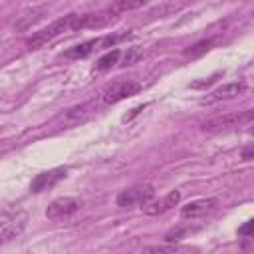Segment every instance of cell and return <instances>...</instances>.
I'll list each match as a JSON object with an SVG mask.
<instances>
[{"instance_id": "15", "label": "cell", "mask_w": 254, "mask_h": 254, "mask_svg": "<svg viewBox=\"0 0 254 254\" xmlns=\"http://www.w3.org/2000/svg\"><path fill=\"white\" fill-rule=\"evenodd\" d=\"M119 56H121L119 50H111V52L103 54V56L95 62V69H97V71H107V69H111V67L119 62Z\"/></svg>"}, {"instance_id": "13", "label": "cell", "mask_w": 254, "mask_h": 254, "mask_svg": "<svg viewBox=\"0 0 254 254\" xmlns=\"http://www.w3.org/2000/svg\"><path fill=\"white\" fill-rule=\"evenodd\" d=\"M97 46H101V38H93V40H87V42H81L69 50L64 52V58H69V60H81V58H87Z\"/></svg>"}, {"instance_id": "14", "label": "cell", "mask_w": 254, "mask_h": 254, "mask_svg": "<svg viewBox=\"0 0 254 254\" xmlns=\"http://www.w3.org/2000/svg\"><path fill=\"white\" fill-rule=\"evenodd\" d=\"M24 228H26V216H20L18 220L14 218L12 222H8V224L2 228V232H0V244H8L10 240L18 238Z\"/></svg>"}, {"instance_id": "22", "label": "cell", "mask_w": 254, "mask_h": 254, "mask_svg": "<svg viewBox=\"0 0 254 254\" xmlns=\"http://www.w3.org/2000/svg\"><path fill=\"white\" fill-rule=\"evenodd\" d=\"M137 56H139V52H137L135 48H131V50H129V54H127V56H125V60H123V65H131V64L135 62V58H137Z\"/></svg>"}, {"instance_id": "2", "label": "cell", "mask_w": 254, "mask_h": 254, "mask_svg": "<svg viewBox=\"0 0 254 254\" xmlns=\"http://www.w3.org/2000/svg\"><path fill=\"white\" fill-rule=\"evenodd\" d=\"M155 196V187L149 183H141L135 187H129L125 190H121L115 198L119 208H133V206H145L147 202H151V198Z\"/></svg>"}, {"instance_id": "20", "label": "cell", "mask_w": 254, "mask_h": 254, "mask_svg": "<svg viewBox=\"0 0 254 254\" xmlns=\"http://www.w3.org/2000/svg\"><path fill=\"white\" fill-rule=\"evenodd\" d=\"M12 220H14V212L12 210H0V228H4Z\"/></svg>"}, {"instance_id": "3", "label": "cell", "mask_w": 254, "mask_h": 254, "mask_svg": "<svg viewBox=\"0 0 254 254\" xmlns=\"http://www.w3.org/2000/svg\"><path fill=\"white\" fill-rule=\"evenodd\" d=\"M139 91H141V83L139 81H135V79H115L103 89L101 101L105 105H113V103H117L121 99H127V97L139 93Z\"/></svg>"}, {"instance_id": "23", "label": "cell", "mask_w": 254, "mask_h": 254, "mask_svg": "<svg viewBox=\"0 0 254 254\" xmlns=\"http://www.w3.org/2000/svg\"><path fill=\"white\" fill-rule=\"evenodd\" d=\"M242 159H244V161H250V159H252V149H246V151L242 153Z\"/></svg>"}, {"instance_id": "12", "label": "cell", "mask_w": 254, "mask_h": 254, "mask_svg": "<svg viewBox=\"0 0 254 254\" xmlns=\"http://www.w3.org/2000/svg\"><path fill=\"white\" fill-rule=\"evenodd\" d=\"M192 252H196V248L183 246L177 242H167L161 246H147L141 250V254H192Z\"/></svg>"}, {"instance_id": "10", "label": "cell", "mask_w": 254, "mask_h": 254, "mask_svg": "<svg viewBox=\"0 0 254 254\" xmlns=\"http://www.w3.org/2000/svg\"><path fill=\"white\" fill-rule=\"evenodd\" d=\"M252 117V111H244V113H226V115H218V117H212L208 121L202 123V129L204 131H216V129H222V127H232L240 121H248Z\"/></svg>"}, {"instance_id": "7", "label": "cell", "mask_w": 254, "mask_h": 254, "mask_svg": "<svg viewBox=\"0 0 254 254\" xmlns=\"http://www.w3.org/2000/svg\"><path fill=\"white\" fill-rule=\"evenodd\" d=\"M97 109V101H85V103H79V105H73L69 107L64 115H62V123L65 127H73L77 123H83L85 119H89Z\"/></svg>"}, {"instance_id": "1", "label": "cell", "mask_w": 254, "mask_h": 254, "mask_svg": "<svg viewBox=\"0 0 254 254\" xmlns=\"http://www.w3.org/2000/svg\"><path fill=\"white\" fill-rule=\"evenodd\" d=\"M71 20H73V14H67V16H64V18L54 20L50 26H46V28H42V30L34 32V34L26 40V46H28L30 50H38V48H42V46L50 44V42H52V40H56L60 34H64L65 30H69V28H71Z\"/></svg>"}, {"instance_id": "17", "label": "cell", "mask_w": 254, "mask_h": 254, "mask_svg": "<svg viewBox=\"0 0 254 254\" xmlns=\"http://www.w3.org/2000/svg\"><path fill=\"white\" fill-rule=\"evenodd\" d=\"M145 6V0H135V2H127V0H121V2H113L109 6V10L117 16L119 12H127V10H135V8H141Z\"/></svg>"}, {"instance_id": "11", "label": "cell", "mask_w": 254, "mask_h": 254, "mask_svg": "<svg viewBox=\"0 0 254 254\" xmlns=\"http://www.w3.org/2000/svg\"><path fill=\"white\" fill-rule=\"evenodd\" d=\"M179 200H181V192H179V190H171V192H167L161 200L147 202V204L143 206V212L149 214V216H157V214H163V212L171 210L175 204H179Z\"/></svg>"}, {"instance_id": "16", "label": "cell", "mask_w": 254, "mask_h": 254, "mask_svg": "<svg viewBox=\"0 0 254 254\" xmlns=\"http://www.w3.org/2000/svg\"><path fill=\"white\" fill-rule=\"evenodd\" d=\"M212 46H214V40H212V38H208V40H200V42L189 46V48L185 50V56H187V58H200V56L206 54Z\"/></svg>"}, {"instance_id": "18", "label": "cell", "mask_w": 254, "mask_h": 254, "mask_svg": "<svg viewBox=\"0 0 254 254\" xmlns=\"http://www.w3.org/2000/svg\"><path fill=\"white\" fill-rule=\"evenodd\" d=\"M44 14H46V8L34 10L32 14H26V16H32V18H24V20H20V22L16 24V28H18V30H22V28H28V26H30V24H34L36 20H40V18H42Z\"/></svg>"}, {"instance_id": "21", "label": "cell", "mask_w": 254, "mask_h": 254, "mask_svg": "<svg viewBox=\"0 0 254 254\" xmlns=\"http://www.w3.org/2000/svg\"><path fill=\"white\" fill-rule=\"evenodd\" d=\"M218 77V73H214V75H210L208 79H204V81H194V83H190V87L192 89H202V87H206V85H210L214 79Z\"/></svg>"}, {"instance_id": "9", "label": "cell", "mask_w": 254, "mask_h": 254, "mask_svg": "<svg viewBox=\"0 0 254 254\" xmlns=\"http://www.w3.org/2000/svg\"><path fill=\"white\" fill-rule=\"evenodd\" d=\"M246 91V83L244 81H232V83H224L220 87H216L214 91H210L204 99H202V105H210V103H216V101H222V99H230V97H236L240 93Z\"/></svg>"}, {"instance_id": "6", "label": "cell", "mask_w": 254, "mask_h": 254, "mask_svg": "<svg viewBox=\"0 0 254 254\" xmlns=\"http://www.w3.org/2000/svg\"><path fill=\"white\" fill-rule=\"evenodd\" d=\"M65 175H67V169H65V167H56V169H50V171H46V173H40V175H36V177L32 179L30 190H32V192H44V190L56 187Z\"/></svg>"}, {"instance_id": "8", "label": "cell", "mask_w": 254, "mask_h": 254, "mask_svg": "<svg viewBox=\"0 0 254 254\" xmlns=\"http://www.w3.org/2000/svg\"><path fill=\"white\" fill-rule=\"evenodd\" d=\"M218 200L216 198H196V200H190L187 202L183 208H181V218H200V216H206L210 214L214 208H216Z\"/></svg>"}, {"instance_id": "4", "label": "cell", "mask_w": 254, "mask_h": 254, "mask_svg": "<svg viewBox=\"0 0 254 254\" xmlns=\"http://www.w3.org/2000/svg\"><path fill=\"white\" fill-rule=\"evenodd\" d=\"M115 18V14L107 8V10H101V12H91V14H73V20H71V28L69 30H95V28H103L107 26L111 20Z\"/></svg>"}, {"instance_id": "19", "label": "cell", "mask_w": 254, "mask_h": 254, "mask_svg": "<svg viewBox=\"0 0 254 254\" xmlns=\"http://www.w3.org/2000/svg\"><path fill=\"white\" fill-rule=\"evenodd\" d=\"M252 224H254L252 220H246V222L238 228V236H242V238H250V236H252Z\"/></svg>"}, {"instance_id": "5", "label": "cell", "mask_w": 254, "mask_h": 254, "mask_svg": "<svg viewBox=\"0 0 254 254\" xmlns=\"http://www.w3.org/2000/svg\"><path fill=\"white\" fill-rule=\"evenodd\" d=\"M81 208V200L75 196H60L56 200H52L46 208V216L50 220H60V218H67L73 212H77Z\"/></svg>"}]
</instances>
